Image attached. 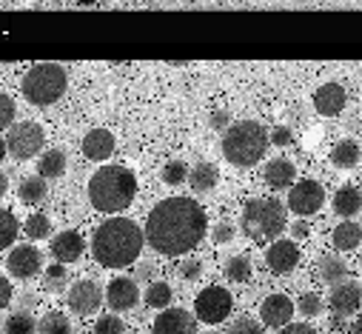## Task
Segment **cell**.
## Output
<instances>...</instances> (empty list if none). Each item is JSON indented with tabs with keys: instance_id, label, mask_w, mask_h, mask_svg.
<instances>
[{
	"instance_id": "1",
	"label": "cell",
	"mask_w": 362,
	"mask_h": 334,
	"mask_svg": "<svg viewBox=\"0 0 362 334\" xmlns=\"http://www.w3.org/2000/svg\"><path fill=\"white\" fill-rule=\"evenodd\" d=\"M146 240L165 258L186 255L209 231L206 209L192 197H168L157 203L146 220Z\"/></svg>"
},
{
	"instance_id": "2",
	"label": "cell",
	"mask_w": 362,
	"mask_h": 334,
	"mask_svg": "<svg viewBox=\"0 0 362 334\" xmlns=\"http://www.w3.org/2000/svg\"><path fill=\"white\" fill-rule=\"evenodd\" d=\"M146 243V231L129 217H112L98 226L92 237V258L103 269H126L137 263Z\"/></svg>"
},
{
	"instance_id": "3",
	"label": "cell",
	"mask_w": 362,
	"mask_h": 334,
	"mask_svg": "<svg viewBox=\"0 0 362 334\" xmlns=\"http://www.w3.org/2000/svg\"><path fill=\"white\" fill-rule=\"evenodd\" d=\"M137 195V178L126 166H100L88 180V200L98 212L117 214L132 206Z\"/></svg>"
},
{
	"instance_id": "4",
	"label": "cell",
	"mask_w": 362,
	"mask_h": 334,
	"mask_svg": "<svg viewBox=\"0 0 362 334\" xmlns=\"http://www.w3.org/2000/svg\"><path fill=\"white\" fill-rule=\"evenodd\" d=\"M223 154L231 166H240V169H248V166H257L265 157L268 149V132L257 123V120H240L231 123L223 132Z\"/></svg>"
},
{
	"instance_id": "5",
	"label": "cell",
	"mask_w": 362,
	"mask_h": 334,
	"mask_svg": "<svg viewBox=\"0 0 362 334\" xmlns=\"http://www.w3.org/2000/svg\"><path fill=\"white\" fill-rule=\"evenodd\" d=\"M288 226L286 206L280 200H248L243 206L240 229L254 243H274Z\"/></svg>"
},
{
	"instance_id": "6",
	"label": "cell",
	"mask_w": 362,
	"mask_h": 334,
	"mask_svg": "<svg viewBox=\"0 0 362 334\" xmlns=\"http://www.w3.org/2000/svg\"><path fill=\"white\" fill-rule=\"evenodd\" d=\"M69 86V74L60 63H37L23 74L21 92L32 106H52L63 98Z\"/></svg>"
},
{
	"instance_id": "7",
	"label": "cell",
	"mask_w": 362,
	"mask_h": 334,
	"mask_svg": "<svg viewBox=\"0 0 362 334\" xmlns=\"http://www.w3.org/2000/svg\"><path fill=\"white\" fill-rule=\"evenodd\" d=\"M46 143V134H43V126L40 123H32V120H21L9 129L6 134V146H9V154L15 160H29L35 154H40Z\"/></svg>"
},
{
	"instance_id": "8",
	"label": "cell",
	"mask_w": 362,
	"mask_h": 334,
	"mask_svg": "<svg viewBox=\"0 0 362 334\" xmlns=\"http://www.w3.org/2000/svg\"><path fill=\"white\" fill-rule=\"evenodd\" d=\"M231 309H234V297L223 286H209L194 297V314H197V320H203L209 326L223 323L231 314Z\"/></svg>"
},
{
	"instance_id": "9",
	"label": "cell",
	"mask_w": 362,
	"mask_h": 334,
	"mask_svg": "<svg viewBox=\"0 0 362 334\" xmlns=\"http://www.w3.org/2000/svg\"><path fill=\"white\" fill-rule=\"evenodd\" d=\"M325 206V189L322 183L317 180H300L291 186L288 192V209L300 217H308V214H317L320 209Z\"/></svg>"
},
{
	"instance_id": "10",
	"label": "cell",
	"mask_w": 362,
	"mask_h": 334,
	"mask_svg": "<svg viewBox=\"0 0 362 334\" xmlns=\"http://www.w3.org/2000/svg\"><path fill=\"white\" fill-rule=\"evenodd\" d=\"M6 269L9 275H15L18 280H32L35 275H40L43 269V255H40V248L37 246H15L9 258H6Z\"/></svg>"
},
{
	"instance_id": "11",
	"label": "cell",
	"mask_w": 362,
	"mask_h": 334,
	"mask_svg": "<svg viewBox=\"0 0 362 334\" xmlns=\"http://www.w3.org/2000/svg\"><path fill=\"white\" fill-rule=\"evenodd\" d=\"M328 306L339 317L356 314L362 309V286L356 280H339V283H334L331 286V294H328Z\"/></svg>"
},
{
	"instance_id": "12",
	"label": "cell",
	"mask_w": 362,
	"mask_h": 334,
	"mask_svg": "<svg viewBox=\"0 0 362 334\" xmlns=\"http://www.w3.org/2000/svg\"><path fill=\"white\" fill-rule=\"evenodd\" d=\"M265 263L271 272H277V275H288L297 269L300 263V246L294 240H274L268 248H265Z\"/></svg>"
},
{
	"instance_id": "13",
	"label": "cell",
	"mask_w": 362,
	"mask_h": 334,
	"mask_svg": "<svg viewBox=\"0 0 362 334\" xmlns=\"http://www.w3.org/2000/svg\"><path fill=\"white\" fill-rule=\"evenodd\" d=\"M151 334H197V314L186 309H165L157 314Z\"/></svg>"
},
{
	"instance_id": "14",
	"label": "cell",
	"mask_w": 362,
	"mask_h": 334,
	"mask_svg": "<svg viewBox=\"0 0 362 334\" xmlns=\"http://www.w3.org/2000/svg\"><path fill=\"white\" fill-rule=\"evenodd\" d=\"M103 289L95 283V280H77L71 289H69V306L71 311L77 314H95L103 303Z\"/></svg>"
},
{
	"instance_id": "15",
	"label": "cell",
	"mask_w": 362,
	"mask_h": 334,
	"mask_svg": "<svg viewBox=\"0 0 362 334\" xmlns=\"http://www.w3.org/2000/svg\"><path fill=\"white\" fill-rule=\"evenodd\" d=\"M291 317H294V303L286 294H271L259 306V320H262L265 328H277L280 331L283 326L291 323Z\"/></svg>"
},
{
	"instance_id": "16",
	"label": "cell",
	"mask_w": 362,
	"mask_h": 334,
	"mask_svg": "<svg viewBox=\"0 0 362 334\" xmlns=\"http://www.w3.org/2000/svg\"><path fill=\"white\" fill-rule=\"evenodd\" d=\"M83 252H86V240H83L77 231H71V229L54 234L52 243H49V255H52L57 263H66V266L74 263V260H80Z\"/></svg>"
},
{
	"instance_id": "17",
	"label": "cell",
	"mask_w": 362,
	"mask_h": 334,
	"mask_svg": "<svg viewBox=\"0 0 362 334\" xmlns=\"http://www.w3.org/2000/svg\"><path fill=\"white\" fill-rule=\"evenodd\" d=\"M140 300V286L134 277H115L106 286V303L112 306V311H129L134 309Z\"/></svg>"
},
{
	"instance_id": "18",
	"label": "cell",
	"mask_w": 362,
	"mask_h": 334,
	"mask_svg": "<svg viewBox=\"0 0 362 334\" xmlns=\"http://www.w3.org/2000/svg\"><path fill=\"white\" fill-rule=\"evenodd\" d=\"M348 103V95L339 83H325L314 92V109L322 115V117H337Z\"/></svg>"
},
{
	"instance_id": "19",
	"label": "cell",
	"mask_w": 362,
	"mask_h": 334,
	"mask_svg": "<svg viewBox=\"0 0 362 334\" xmlns=\"http://www.w3.org/2000/svg\"><path fill=\"white\" fill-rule=\"evenodd\" d=\"M115 151V134L109 129H92L83 137V154L88 160H109Z\"/></svg>"
},
{
	"instance_id": "20",
	"label": "cell",
	"mask_w": 362,
	"mask_h": 334,
	"mask_svg": "<svg viewBox=\"0 0 362 334\" xmlns=\"http://www.w3.org/2000/svg\"><path fill=\"white\" fill-rule=\"evenodd\" d=\"M265 183L271 186V189H288L291 183H294V178H297V172H294V163L291 160H286V157H277V160H268V166H265Z\"/></svg>"
},
{
	"instance_id": "21",
	"label": "cell",
	"mask_w": 362,
	"mask_h": 334,
	"mask_svg": "<svg viewBox=\"0 0 362 334\" xmlns=\"http://www.w3.org/2000/svg\"><path fill=\"white\" fill-rule=\"evenodd\" d=\"M189 186H192V192H197V195H206V192H211L217 183H220V172H217V166L214 163H197L194 169H189V180H186Z\"/></svg>"
},
{
	"instance_id": "22",
	"label": "cell",
	"mask_w": 362,
	"mask_h": 334,
	"mask_svg": "<svg viewBox=\"0 0 362 334\" xmlns=\"http://www.w3.org/2000/svg\"><path fill=\"white\" fill-rule=\"evenodd\" d=\"M331 240H334V246L339 248V252H354V248L362 243V226L345 220V223H339V226L334 229Z\"/></svg>"
},
{
	"instance_id": "23",
	"label": "cell",
	"mask_w": 362,
	"mask_h": 334,
	"mask_svg": "<svg viewBox=\"0 0 362 334\" xmlns=\"http://www.w3.org/2000/svg\"><path fill=\"white\" fill-rule=\"evenodd\" d=\"M359 209H362V192H359V189L342 186V189L334 195V212H337L339 217H354Z\"/></svg>"
},
{
	"instance_id": "24",
	"label": "cell",
	"mask_w": 362,
	"mask_h": 334,
	"mask_svg": "<svg viewBox=\"0 0 362 334\" xmlns=\"http://www.w3.org/2000/svg\"><path fill=\"white\" fill-rule=\"evenodd\" d=\"M63 172H66V154H63L60 149H49V151L40 154V160H37V175H40V178L54 180V178H60Z\"/></svg>"
},
{
	"instance_id": "25",
	"label": "cell",
	"mask_w": 362,
	"mask_h": 334,
	"mask_svg": "<svg viewBox=\"0 0 362 334\" xmlns=\"http://www.w3.org/2000/svg\"><path fill=\"white\" fill-rule=\"evenodd\" d=\"M331 163L337 169H354L359 163V143L356 140H339L334 149H331Z\"/></svg>"
},
{
	"instance_id": "26",
	"label": "cell",
	"mask_w": 362,
	"mask_h": 334,
	"mask_svg": "<svg viewBox=\"0 0 362 334\" xmlns=\"http://www.w3.org/2000/svg\"><path fill=\"white\" fill-rule=\"evenodd\" d=\"M317 272H320V280H325V283H331V286H334V283L345 280L348 266H345V260H342L339 255H325V258H320Z\"/></svg>"
},
{
	"instance_id": "27",
	"label": "cell",
	"mask_w": 362,
	"mask_h": 334,
	"mask_svg": "<svg viewBox=\"0 0 362 334\" xmlns=\"http://www.w3.org/2000/svg\"><path fill=\"white\" fill-rule=\"evenodd\" d=\"M21 200L26 203V206H37V203H43L46 200V195H49V186H46V178H40V175H35V178H26L23 183H21Z\"/></svg>"
},
{
	"instance_id": "28",
	"label": "cell",
	"mask_w": 362,
	"mask_h": 334,
	"mask_svg": "<svg viewBox=\"0 0 362 334\" xmlns=\"http://www.w3.org/2000/svg\"><path fill=\"white\" fill-rule=\"evenodd\" d=\"M254 275V266H251V258L248 255H234L226 260V277L234 280V283H248Z\"/></svg>"
},
{
	"instance_id": "29",
	"label": "cell",
	"mask_w": 362,
	"mask_h": 334,
	"mask_svg": "<svg viewBox=\"0 0 362 334\" xmlns=\"http://www.w3.org/2000/svg\"><path fill=\"white\" fill-rule=\"evenodd\" d=\"M143 303L148 309H165L171 303V286L163 283V280H151L148 289H146V294H143Z\"/></svg>"
},
{
	"instance_id": "30",
	"label": "cell",
	"mask_w": 362,
	"mask_h": 334,
	"mask_svg": "<svg viewBox=\"0 0 362 334\" xmlns=\"http://www.w3.org/2000/svg\"><path fill=\"white\" fill-rule=\"evenodd\" d=\"M37 334H71V323L63 311H49L37 320Z\"/></svg>"
},
{
	"instance_id": "31",
	"label": "cell",
	"mask_w": 362,
	"mask_h": 334,
	"mask_svg": "<svg viewBox=\"0 0 362 334\" xmlns=\"http://www.w3.org/2000/svg\"><path fill=\"white\" fill-rule=\"evenodd\" d=\"M4 331H6V334H35V331H37V323H35V317H32L26 309H18V311L9 314Z\"/></svg>"
},
{
	"instance_id": "32",
	"label": "cell",
	"mask_w": 362,
	"mask_h": 334,
	"mask_svg": "<svg viewBox=\"0 0 362 334\" xmlns=\"http://www.w3.org/2000/svg\"><path fill=\"white\" fill-rule=\"evenodd\" d=\"M23 231H26V237H32V240H43V237L52 234V220H49L43 212L29 214L26 223H23Z\"/></svg>"
},
{
	"instance_id": "33",
	"label": "cell",
	"mask_w": 362,
	"mask_h": 334,
	"mask_svg": "<svg viewBox=\"0 0 362 334\" xmlns=\"http://www.w3.org/2000/svg\"><path fill=\"white\" fill-rule=\"evenodd\" d=\"M18 231H21L18 217L12 212H6V209H0V248H9L15 243V237H18Z\"/></svg>"
},
{
	"instance_id": "34",
	"label": "cell",
	"mask_w": 362,
	"mask_h": 334,
	"mask_svg": "<svg viewBox=\"0 0 362 334\" xmlns=\"http://www.w3.org/2000/svg\"><path fill=\"white\" fill-rule=\"evenodd\" d=\"M163 183L165 186H180V183H186L189 180V166L183 163V160H168L165 166H163Z\"/></svg>"
},
{
	"instance_id": "35",
	"label": "cell",
	"mask_w": 362,
	"mask_h": 334,
	"mask_svg": "<svg viewBox=\"0 0 362 334\" xmlns=\"http://www.w3.org/2000/svg\"><path fill=\"white\" fill-rule=\"evenodd\" d=\"M209 234H211V240H214L217 246H226V243H231V240L237 237V226L228 223V220H220V223H214V226L209 229Z\"/></svg>"
},
{
	"instance_id": "36",
	"label": "cell",
	"mask_w": 362,
	"mask_h": 334,
	"mask_svg": "<svg viewBox=\"0 0 362 334\" xmlns=\"http://www.w3.org/2000/svg\"><path fill=\"white\" fill-rule=\"evenodd\" d=\"M66 263H54V266H49L46 272H43V280H46V286L52 289V292H60V289H66Z\"/></svg>"
},
{
	"instance_id": "37",
	"label": "cell",
	"mask_w": 362,
	"mask_h": 334,
	"mask_svg": "<svg viewBox=\"0 0 362 334\" xmlns=\"http://www.w3.org/2000/svg\"><path fill=\"white\" fill-rule=\"evenodd\" d=\"M297 309H300V314H305V317H320V314H322V297H320L317 292H305V294L300 297Z\"/></svg>"
},
{
	"instance_id": "38",
	"label": "cell",
	"mask_w": 362,
	"mask_h": 334,
	"mask_svg": "<svg viewBox=\"0 0 362 334\" xmlns=\"http://www.w3.org/2000/svg\"><path fill=\"white\" fill-rule=\"evenodd\" d=\"M226 334H265V326L251 317H240L226 328Z\"/></svg>"
},
{
	"instance_id": "39",
	"label": "cell",
	"mask_w": 362,
	"mask_h": 334,
	"mask_svg": "<svg viewBox=\"0 0 362 334\" xmlns=\"http://www.w3.org/2000/svg\"><path fill=\"white\" fill-rule=\"evenodd\" d=\"M15 115H18V109H15V100H12L9 95H4V92H0V132H4V129H12V126H15Z\"/></svg>"
},
{
	"instance_id": "40",
	"label": "cell",
	"mask_w": 362,
	"mask_h": 334,
	"mask_svg": "<svg viewBox=\"0 0 362 334\" xmlns=\"http://www.w3.org/2000/svg\"><path fill=\"white\" fill-rule=\"evenodd\" d=\"M95 334H123V320L117 314H103L95 323Z\"/></svg>"
},
{
	"instance_id": "41",
	"label": "cell",
	"mask_w": 362,
	"mask_h": 334,
	"mask_svg": "<svg viewBox=\"0 0 362 334\" xmlns=\"http://www.w3.org/2000/svg\"><path fill=\"white\" fill-rule=\"evenodd\" d=\"M200 275H203V263L200 260L189 258V260L180 263V277H183V280H197Z\"/></svg>"
},
{
	"instance_id": "42",
	"label": "cell",
	"mask_w": 362,
	"mask_h": 334,
	"mask_svg": "<svg viewBox=\"0 0 362 334\" xmlns=\"http://www.w3.org/2000/svg\"><path fill=\"white\" fill-rule=\"evenodd\" d=\"M268 140L274 143V146H288V143L294 140V134H291V129H288V126H277V129H271Z\"/></svg>"
},
{
	"instance_id": "43",
	"label": "cell",
	"mask_w": 362,
	"mask_h": 334,
	"mask_svg": "<svg viewBox=\"0 0 362 334\" xmlns=\"http://www.w3.org/2000/svg\"><path fill=\"white\" fill-rule=\"evenodd\" d=\"M209 123H211V129H214V132H226V129L231 126V115H228L226 109H217V112H211Z\"/></svg>"
},
{
	"instance_id": "44",
	"label": "cell",
	"mask_w": 362,
	"mask_h": 334,
	"mask_svg": "<svg viewBox=\"0 0 362 334\" xmlns=\"http://www.w3.org/2000/svg\"><path fill=\"white\" fill-rule=\"evenodd\" d=\"M277 334H320L314 326H308V323H288V326H283Z\"/></svg>"
},
{
	"instance_id": "45",
	"label": "cell",
	"mask_w": 362,
	"mask_h": 334,
	"mask_svg": "<svg viewBox=\"0 0 362 334\" xmlns=\"http://www.w3.org/2000/svg\"><path fill=\"white\" fill-rule=\"evenodd\" d=\"M9 300H12V286H9L6 277H0V309H6Z\"/></svg>"
},
{
	"instance_id": "46",
	"label": "cell",
	"mask_w": 362,
	"mask_h": 334,
	"mask_svg": "<svg viewBox=\"0 0 362 334\" xmlns=\"http://www.w3.org/2000/svg\"><path fill=\"white\" fill-rule=\"evenodd\" d=\"M291 240H303V237H308L311 234V229H308V223L305 220H294V226H291Z\"/></svg>"
},
{
	"instance_id": "47",
	"label": "cell",
	"mask_w": 362,
	"mask_h": 334,
	"mask_svg": "<svg viewBox=\"0 0 362 334\" xmlns=\"http://www.w3.org/2000/svg\"><path fill=\"white\" fill-rule=\"evenodd\" d=\"M151 277V266L148 263H137V269H134V280H148Z\"/></svg>"
},
{
	"instance_id": "48",
	"label": "cell",
	"mask_w": 362,
	"mask_h": 334,
	"mask_svg": "<svg viewBox=\"0 0 362 334\" xmlns=\"http://www.w3.org/2000/svg\"><path fill=\"white\" fill-rule=\"evenodd\" d=\"M18 300H21V306H23V309H32V306H35V303H37V297H35V294H32V292H26V294H21V297H18Z\"/></svg>"
},
{
	"instance_id": "49",
	"label": "cell",
	"mask_w": 362,
	"mask_h": 334,
	"mask_svg": "<svg viewBox=\"0 0 362 334\" xmlns=\"http://www.w3.org/2000/svg\"><path fill=\"white\" fill-rule=\"evenodd\" d=\"M6 189H9V180H6V175H4V172H0V197L6 195Z\"/></svg>"
},
{
	"instance_id": "50",
	"label": "cell",
	"mask_w": 362,
	"mask_h": 334,
	"mask_svg": "<svg viewBox=\"0 0 362 334\" xmlns=\"http://www.w3.org/2000/svg\"><path fill=\"white\" fill-rule=\"evenodd\" d=\"M9 154V146H6V137H0V160Z\"/></svg>"
},
{
	"instance_id": "51",
	"label": "cell",
	"mask_w": 362,
	"mask_h": 334,
	"mask_svg": "<svg viewBox=\"0 0 362 334\" xmlns=\"http://www.w3.org/2000/svg\"><path fill=\"white\" fill-rule=\"evenodd\" d=\"M354 334H362V314L354 320Z\"/></svg>"
},
{
	"instance_id": "52",
	"label": "cell",
	"mask_w": 362,
	"mask_h": 334,
	"mask_svg": "<svg viewBox=\"0 0 362 334\" xmlns=\"http://www.w3.org/2000/svg\"><path fill=\"white\" fill-rule=\"evenodd\" d=\"M209 334H220V331H209Z\"/></svg>"
},
{
	"instance_id": "53",
	"label": "cell",
	"mask_w": 362,
	"mask_h": 334,
	"mask_svg": "<svg viewBox=\"0 0 362 334\" xmlns=\"http://www.w3.org/2000/svg\"><path fill=\"white\" fill-rule=\"evenodd\" d=\"M0 334H6V331H0Z\"/></svg>"
},
{
	"instance_id": "54",
	"label": "cell",
	"mask_w": 362,
	"mask_h": 334,
	"mask_svg": "<svg viewBox=\"0 0 362 334\" xmlns=\"http://www.w3.org/2000/svg\"><path fill=\"white\" fill-rule=\"evenodd\" d=\"M359 260H362V255H359Z\"/></svg>"
}]
</instances>
